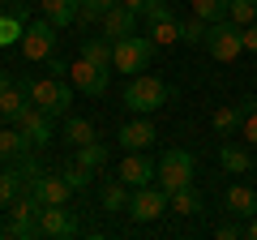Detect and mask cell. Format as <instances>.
<instances>
[{
  "label": "cell",
  "mask_w": 257,
  "mask_h": 240,
  "mask_svg": "<svg viewBox=\"0 0 257 240\" xmlns=\"http://www.w3.org/2000/svg\"><path fill=\"white\" fill-rule=\"evenodd\" d=\"M155 52H159V43L150 35H128V39H116L111 43V69L116 73H146V65L155 60Z\"/></svg>",
  "instance_id": "cell-1"
},
{
  "label": "cell",
  "mask_w": 257,
  "mask_h": 240,
  "mask_svg": "<svg viewBox=\"0 0 257 240\" xmlns=\"http://www.w3.org/2000/svg\"><path fill=\"white\" fill-rule=\"evenodd\" d=\"M167 82L163 77H155V73H133L128 77V86H124V107L128 111H138V116H150V111H159L167 103Z\"/></svg>",
  "instance_id": "cell-2"
},
{
  "label": "cell",
  "mask_w": 257,
  "mask_h": 240,
  "mask_svg": "<svg viewBox=\"0 0 257 240\" xmlns=\"http://www.w3.org/2000/svg\"><path fill=\"white\" fill-rule=\"evenodd\" d=\"M26 94L35 107H43L47 116H69V107H73V86L60 82V77H26Z\"/></svg>",
  "instance_id": "cell-3"
},
{
  "label": "cell",
  "mask_w": 257,
  "mask_h": 240,
  "mask_svg": "<svg viewBox=\"0 0 257 240\" xmlns=\"http://www.w3.org/2000/svg\"><path fill=\"white\" fill-rule=\"evenodd\" d=\"M167 210H172V193H167L163 185H142V189H133L124 214L133 223H155V219H163Z\"/></svg>",
  "instance_id": "cell-4"
},
{
  "label": "cell",
  "mask_w": 257,
  "mask_h": 240,
  "mask_svg": "<svg viewBox=\"0 0 257 240\" xmlns=\"http://www.w3.org/2000/svg\"><path fill=\"white\" fill-rule=\"evenodd\" d=\"M155 185H163L167 193H176V189L193 185V155L180 146L163 150V159H159V176H155Z\"/></svg>",
  "instance_id": "cell-5"
},
{
  "label": "cell",
  "mask_w": 257,
  "mask_h": 240,
  "mask_svg": "<svg viewBox=\"0 0 257 240\" xmlns=\"http://www.w3.org/2000/svg\"><path fill=\"white\" fill-rule=\"evenodd\" d=\"M206 52L214 56V60H223V65H227V60H236L240 52H244V43H240V26L231 18H223V22H214L210 30H206Z\"/></svg>",
  "instance_id": "cell-6"
},
{
  "label": "cell",
  "mask_w": 257,
  "mask_h": 240,
  "mask_svg": "<svg viewBox=\"0 0 257 240\" xmlns=\"http://www.w3.org/2000/svg\"><path fill=\"white\" fill-rule=\"evenodd\" d=\"M56 30H60V26H52L47 18L30 22L26 35H22V43H18L22 56H26V60H52V56H56V43H60V39H56Z\"/></svg>",
  "instance_id": "cell-7"
},
{
  "label": "cell",
  "mask_w": 257,
  "mask_h": 240,
  "mask_svg": "<svg viewBox=\"0 0 257 240\" xmlns=\"http://www.w3.org/2000/svg\"><path fill=\"white\" fill-rule=\"evenodd\" d=\"M69 82H73L82 94L99 99V94H107V86H111V69H103V65H94V60H86V56H77L73 65H69Z\"/></svg>",
  "instance_id": "cell-8"
},
{
  "label": "cell",
  "mask_w": 257,
  "mask_h": 240,
  "mask_svg": "<svg viewBox=\"0 0 257 240\" xmlns=\"http://www.w3.org/2000/svg\"><path fill=\"white\" fill-rule=\"evenodd\" d=\"M116 176L124 180L128 189H142V185H155V176H159V163L150 155H142V150H128L124 159H120Z\"/></svg>",
  "instance_id": "cell-9"
},
{
  "label": "cell",
  "mask_w": 257,
  "mask_h": 240,
  "mask_svg": "<svg viewBox=\"0 0 257 240\" xmlns=\"http://www.w3.org/2000/svg\"><path fill=\"white\" fill-rule=\"evenodd\" d=\"M39 236H52V240L77 236L73 210H69V206H43V210H39Z\"/></svg>",
  "instance_id": "cell-10"
},
{
  "label": "cell",
  "mask_w": 257,
  "mask_h": 240,
  "mask_svg": "<svg viewBox=\"0 0 257 240\" xmlns=\"http://www.w3.org/2000/svg\"><path fill=\"white\" fill-rule=\"evenodd\" d=\"M30 189H35V197L43 206H69V193H73V185L64 180V172H43L30 180Z\"/></svg>",
  "instance_id": "cell-11"
},
{
  "label": "cell",
  "mask_w": 257,
  "mask_h": 240,
  "mask_svg": "<svg viewBox=\"0 0 257 240\" xmlns=\"http://www.w3.org/2000/svg\"><path fill=\"white\" fill-rule=\"evenodd\" d=\"M116 142H120L124 150H150V146L159 142V133H155V125H150V116H133V120L120 125Z\"/></svg>",
  "instance_id": "cell-12"
},
{
  "label": "cell",
  "mask_w": 257,
  "mask_h": 240,
  "mask_svg": "<svg viewBox=\"0 0 257 240\" xmlns=\"http://www.w3.org/2000/svg\"><path fill=\"white\" fill-rule=\"evenodd\" d=\"M26 5L22 0H0V47H13L22 43V35H26Z\"/></svg>",
  "instance_id": "cell-13"
},
{
  "label": "cell",
  "mask_w": 257,
  "mask_h": 240,
  "mask_svg": "<svg viewBox=\"0 0 257 240\" xmlns=\"http://www.w3.org/2000/svg\"><path fill=\"white\" fill-rule=\"evenodd\" d=\"M18 129L26 133L30 146H47V142H52V116H47L43 107H35V103H30V107L18 116Z\"/></svg>",
  "instance_id": "cell-14"
},
{
  "label": "cell",
  "mask_w": 257,
  "mask_h": 240,
  "mask_svg": "<svg viewBox=\"0 0 257 240\" xmlns=\"http://www.w3.org/2000/svg\"><path fill=\"white\" fill-rule=\"evenodd\" d=\"M138 13L128 9V5H111L107 13H103V35L116 43V39H128V35H138Z\"/></svg>",
  "instance_id": "cell-15"
},
{
  "label": "cell",
  "mask_w": 257,
  "mask_h": 240,
  "mask_svg": "<svg viewBox=\"0 0 257 240\" xmlns=\"http://www.w3.org/2000/svg\"><path fill=\"white\" fill-rule=\"evenodd\" d=\"M223 210H227L231 219H253L257 214V189L253 185H231L227 197H223Z\"/></svg>",
  "instance_id": "cell-16"
},
{
  "label": "cell",
  "mask_w": 257,
  "mask_h": 240,
  "mask_svg": "<svg viewBox=\"0 0 257 240\" xmlns=\"http://www.w3.org/2000/svg\"><path fill=\"white\" fill-rule=\"evenodd\" d=\"M253 107V103H236V107H214V116H210V125H214V133L219 138H231V133L244 125V111Z\"/></svg>",
  "instance_id": "cell-17"
},
{
  "label": "cell",
  "mask_w": 257,
  "mask_h": 240,
  "mask_svg": "<svg viewBox=\"0 0 257 240\" xmlns=\"http://www.w3.org/2000/svg\"><path fill=\"white\" fill-rule=\"evenodd\" d=\"M43 5V18L52 22V26H73L77 22V9H82V0H39Z\"/></svg>",
  "instance_id": "cell-18"
},
{
  "label": "cell",
  "mask_w": 257,
  "mask_h": 240,
  "mask_svg": "<svg viewBox=\"0 0 257 240\" xmlns=\"http://www.w3.org/2000/svg\"><path fill=\"white\" fill-rule=\"evenodd\" d=\"M219 163H223V172H231V176H248V172L257 167L253 159H248V150H244V146H236V142H223Z\"/></svg>",
  "instance_id": "cell-19"
},
{
  "label": "cell",
  "mask_w": 257,
  "mask_h": 240,
  "mask_svg": "<svg viewBox=\"0 0 257 240\" xmlns=\"http://www.w3.org/2000/svg\"><path fill=\"white\" fill-rule=\"evenodd\" d=\"M26 150H30V142H26V133H22L18 125L0 129V159H5V163H13V159H26Z\"/></svg>",
  "instance_id": "cell-20"
},
{
  "label": "cell",
  "mask_w": 257,
  "mask_h": 240,
  "mask_svg": "<svg viewBox=\"0 0 257 240\" xmlns=\"http://www.w3.org/2000/svg\"><path fill=\"white\" fill-rule=\"evenodd\" d=\"M77 56H86V60H94V65L111 69V39H82V47H77Z\"/></svg>",
  "instance_id": "cell-21"
},
{
  "label": "cell",
  "mask_w": 257,
  "mask_h": 240,
  "mask_svg": "<svg viewBox=\"0 0 257 240\" xmlns=\"http://www.w3.org/2000/svg\"><path fill=\"white\" fill-rule=\"evenodd\" d=\"M172 210H176V214H184V219H189V214H202V193H197L193 185L176 189V193H172Z\"/></svg>",
  "instance_id": "cell-22"
},
{
  "label": "cell",
  "mask_w": 257,
  "mask_h": 240,
  "mask_svg": "<svg viewBox=\"0 0 257 240\" xmlns=\"http://www.w3.org/2000/svg\"><path fill=\"white\" fill-rule=\"evenodd\" d=\"M128 197H133V193H128V185L116 176V180L103 185V210H128Z\"/></svg>",
  "instance_id": "cell-23"
},
{
  "label": "cell",
  "mask_w": 257,
  "mask_h": 240,
  "mask_svg": "<svg viewBox=\"0 0 257 240\" xmlns=\"http://www.w3.org/2000/svg\"><path fill=\"white\" fill-rule=\"evenodd\" d=\"M64 138L73 142V150H77V146H86V142H94V125L82 120V116H64Z\"/></svg>",
  "instance_id": "cell-24"
},
{
  "label": "cell",
  "mask_w": 257,
  "mask_h": 240,
  "mask_svg": "<svg viewBox=\"0 0 257 240\" xmlns=\"http://www.w3.org/2000/svg\"><path fill=\"white\" fill-rule=\"evenodd\" d=\"M22 176L26 172H18V167H5L0 172V210H9V202L22 193Z\"/></svg>",
  "instance_id": "cell-25"
},
{
  "label": "cell",
  "mask_w": 257,
  "mask_h": 240,
  "mask_svg": "<svg viewBox=\"0 0 257 240\" xmlns=\"http://www.w3.org/2000/svg\"><path fill=\"white\" fill-rule=\"evenodd\" d=\"M73 159H77V163H86L90 172H99V167L107 163V146L94 138V142H86V146H77V155H73Z\"/></svg>",
  "instance_id": "cell-26"
},
{
  "label": "cell",
  "mask_w": 257,
  "mask_h": 240,
  "mask_svg": "<svg viewBox=\"0 0 257 240\" xmlns=\"http://www.w3.org/2000/svg\"><path fill=\"white\" fill-rule=\"evenodd\" d=\"M227 9H231V0H193V13L202 22H210V26L227 18Z\"/></svg>",
  "instance_id": "cell-27"
},
{
  "label": "cell",
  "mask_w": 257,
  "mask_h": 240,
  "mask_svg": "<svg viewBox=\"0 0 257 240\" xmlns=\"http://www.w3.org/2000/svg\"><path fill=\"white\" fill-rule=\"evenodd\" d=\"M111 5H120V0H82V9H77V26H94V22H103V13H107Z\"/></svg>",
  "instance_id": "cell-28"
},
{
  "label": "cell",
  "mask_w": 257,
  "mask_h": 240,
  "mask_svg": "<svg viewBox=\"0 0 257 240\" xmlns=\"http://www.w3.org/2000/svg\"><path fill=\"white\" fill-rule=\"evenodd\" d=\"M150 39H155L159 47H167V43H180V22L176 18H167V22H150V30H146Z\"/></svg>",
  "instance_id": "cell-29"
},
{
  "label": "cell",
  "mask_w": 257,
  "mask_h": 240,
  "mask_svg": "<svg viewBox=\"0 0 257 240\" xmlns=\"http://www.w3.org/2000/svg\"><path fill=\"white\" fill-rule=\"evenodd\" d=\"M206 30H210V22H202L197 13H193L189 22H180V43H189V47L206 43Z\"/></svg>",
  "instance_id": "cell-30"
},
{
  "label": "cell",
  "mask_w": 257,
  "mask_h": 240,
  "mask_svg": "<svg viewBox=\"0 0 257 240\" xmlns=\"http://www.w3.org/2000/svg\"><path fill=\"white\" fill-rule=\"evenodd\" d=\"M227 18L236 22V26H253V22H257V0H231Z\"/></svg>",
  "instance_id": "cell-31"
},
{
  "label": "cell",
  "mask_w": 257,
  "mask_h": 240,
  "mask_svg": "<svg viewBox=\"0 0 257 240\" xmlns=\"http://www.w3.org/2000/svg\"><path fill=\"white\" fill-rule=\"evenodd\" d=\"M64 180H69V185H73V189H86V185H90V180H94V172H90V167H86V163H77V159H73V163L64 167Z\"/></svg>",
  "instance_id": "cell-32"
},
{
  "label": "cell",
  "mask_w": 257,
  "mask_h": 240,
  "mask_svg": "<svg viewBox=\"0 0 257 240\" xmlns=\"http://www.w3.org/2000/svg\"><path fill=\"white\" fill-rule=\"evenodd\" d=\"M142 18H146V22H167V18H176V13H172V5H167V0H146Z\"/></svg>",
  "instance_id": "cell-33"
},
{
  "label": "cell",
  "mask_w": 257,
  "mask_h": 240,
  "mask_svg": "<svg viewBox=\"0 0 257 240\" xmlns=\"http://www.w3.org/2000/svg\"><path fill=\"white\" fill-rule=\"evenodd\" d=\"M214 236H219V240H236V236H244V219H227V223H219V227H214Z\"/></svg>",
  "instance_id": "cell-34"
},
{
  "label": "cell",
  "mask_w": 257,
  "mask_h": 240,
  "mask_svg": "<svg viewBox=\"0 0 257 240\" xmlns=\"http://www.w3.org/2000/svg\"><path fill=\"white\" fill-rule=\"evenodd\" d=\"M240 133H244V142L257 150V103H253V111H244V125H240Z\"/></svg>",
  "instance_id": "cell-35"
},
{
  "label": "cell",
  "mask_w": 257,
  "mask_h": 240,
  "mask_svg": "<svg viewBox=\"0 0 257 240\" xmlns=\"http://www.w3.org/2000/svg\"><path fill=\"white\" fill-rule=\"evenodd\" d=\"M240 43H244V52H257V22L253 26H240Z\"/></svg>",
  "instance_id": "cell-36"
},
{
  "label": "cell",
  "mask_w": 257,
  "mask_h": 240,
  "mask_svg": "<svg viewBox=\"0 0 257 240\" xmlns=\"http://www.w3.org/2000/svg\"><path fill=\"white\" fill-rule=\"evenodd\" d=\"M244 236H248V240H257V214H253V219H244Z\"/></svg>",
  "instance_id": "cell-37"
},
{
  "label": "cell",
  "mask_w": 257,
  "mask_h": 240,
  "mask_svg": "<svg viewBox=\"0 0 257 240\" xmlns=\"http://www.w3.org/2000/svg\"><path fill=\"white\" fill-rule=\"evenodd\" d=\"M120 5H128V9L138 13V18H142V9H146V0H120Z\"/></svg>",
  "instance_id": "cell-38"
},
{
  "label": "cell",
  "mask_w": 257,
  "mask_h": 240,
  "mask_svg": "<svg viewBox=\"0 0 257 240\" xmlns=\"http://www.w3.org/2000/svg\"><path fill=\"white\" fill-rule=\"evenodd\" d=\"M0 236H5V227H0Z\"/></svg>",
  "instance_id": "cell-39"
}]
</instances>
